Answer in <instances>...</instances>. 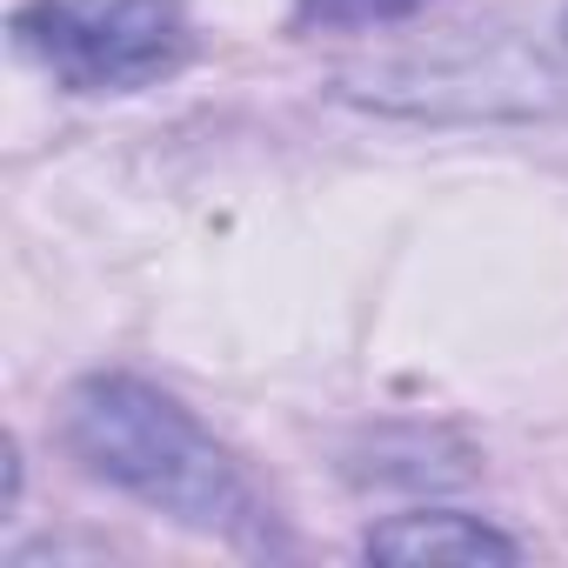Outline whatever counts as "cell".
I'll return each mask as SVG.
<instances>
[{
	"label": "cell",
	"instance_id": "obj_5",
	"mask_svg": "<svg viewBox=\"0 0 568 568\" xmlns=\"http://www.w3.org/2000/svg\"><path fill=\"white\" fill-rule=\"evenodd\" d=\"M561 41H568V14H561Z\"/></svg>",
	"mask_w": 568,
	"mask_h": 568
},
{
	"label": "cell",
	"instance_id": "obj_1",
	"mask_svg": "<svg viewBox=\"0 0 568 568\" xmlns=\"http://www.w3.org/2000/svg\"><path fill=\"white\" fill-rule=\"evenodd\" d=\"M68 448L134 501L207 528L254 541L261 535V501L241 475V462L161 388L134 375H94L68 395Z\"/></svg>",
	"mask_w": 568,
	"mask_h": 568
},
{
	"label": "cell",
	"instance_id": "obj_2",
	"mask_svg": "<svg viewBox=\"0 0 568 568\" xmlns=\"http://www.w3.org/2000/svg\"><path fill=\"white\" fill-rule=\"evenodd\" d=\"M14 48L74 94H128L168 81L194 34L181 0H28L14 14Z\"/></svg>",
	"mask_w": 568,
	"mask_h": 568
},
{
	"label": "cell",
	"instance_id": "obj_4",
	"mask_svg": "<svg viewBox=\"0 0 568 568\" xmlns=\"http://www.w3.org/2000/svg\"><path fill=\"white\" fill-rule=\"evenodd\" d=\"M422 0H302V21L308 28H382L415 14Z\"/></svg>",
	"mask_w": 568,
	"mask_h": 568
},
{
	"label": "cell",
	"instance_id": "obj_3",
	"mask_svg": "<svg viewBox=\"0 0 568 568\" xmlns=\"http://www.w3.org/2000/svg\"><path fill=\"white\" fill-rule=\"evenodd\" d=\"M362 548H368L375 561H515V555H521L508 535H495L481 515H462V508L388 515L382 528H368Z\"/></svg>",
	"mask_w": 568,
	"mask_h": 568
}]
</instances>
